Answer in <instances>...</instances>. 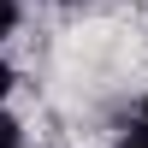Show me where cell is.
<instances>
[{
  "label": "cell",
  "instance_id": "obj_1",
  "mask_svg": "<svg viewBox=\"0 0 148 148\" xmlns=\"http://www.w3.org/2000/svg\"><path fill=\"white\" fill-rule=\"evenodd\" d=\"M12 24H18V6H12V0H0V42L12 36Z\"/></svg>",
  "mask_w": 148,
  "mask_h": 148
},
{
  "label": "cell",
  "instance_id": "obj_2",
  "mask_svg": "<svg viewBox=\"0 0 148 148\" xmlns=\"http://www.w3.org/2000/svg\"><path fill=\"white\" fill-rule=\"evenodd\" d=\"M0 148H18V125H12L6 113H0Z\"/></svg>",
  "mask_w": 148,
  "mask_h": 148
},
{
  "label": "cell",
  "instance_id": "obj_3",
  "mask_svg": "<svg viewBox=\"0 0 148 148\" xmlns=\"http://www.w3.org/2000/svg\"><path fill=\"white\" fill-rule=\"evenodd\" d=\"M119 148H148V125H142V130H130V136L119 142Z\"/></svg>",
  "mask_w": 148,
  "mask_h": 148
},
{
  "label": "cell",
  "instance_id": "obj_4",
  "mask_svg": "<svg viewBox=\"0 0 148 148\" xmlns=\"http://www.w3.org/2000/svg\"><path fill=\"white\" fill-rule=\"evenodd\" d=\"M12 95V65H0V101Z\"/></svg>",
  "mask_w": 148,
  "mask_h": 148
},
{
  "label": "cell",
  "instance_id": "obj_5",
  "mask_svg": "<svg viewBox=\"0 0 148 148\" xmlns=\"http://www.w3.org/2000/svg\"><path fill=\"white\" fill-rule=\"evenodd\" d=\"M142 125H148V107H142Z\"/></svg>",
  "mask_w": 148,
  "mask_h": 148
}]
</instances>
